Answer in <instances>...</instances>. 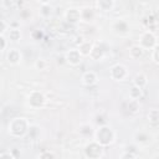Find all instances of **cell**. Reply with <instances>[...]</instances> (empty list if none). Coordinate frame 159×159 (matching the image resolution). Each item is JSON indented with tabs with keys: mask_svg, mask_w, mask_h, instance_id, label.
I'll return each instance as SVG.
<instances>
[{
	"mask_svg": "<svg viewBox=\"0 0 159 159\" xmlns=\"http://www.w3.org/2000/svg\"><path fill=\"white\" fill-rule=\"evenodd\" d=\"M113 140H114V132L111 127L107 125L99 127L94 133V142H97L102 147L109 145Z\"/></svg>",
	"mask_w": 159,
	"mask_h": 159,
	"instance_id": "1",
	"label": "cell"
},
{
	"mask_svg": "<svg viewBox=\"0 0 159 159\" xmlns=\"http://www.w3.org/2000/svg\"><path fill=\"white\" fill-rule=\"evenodd\" d=\"M27 120L25 118H14L9 123V133H11L14 137H21L27 130Z\"/></svg>",
	"mask_w": 159,
	"mask_h": 159,
	"instance_id": "2",
	"label": "cell"
},
{
	"mask_svg": "<svg viewBox=\"0 0 159 159\" xmlns=\"http://www.w3.org/2000/svg\"><path fill=\"white\" fill-rule=\"evenodd\" d=\"M143 50H148V48H154L158 46V41H157V36L154 32L152 31H145L140 35L139 37V43H138Z\"/></svg>",
	"mask_w": 159,
	"mask_h": 159,
	"instance_id": "3",
	"label": "cell"
},
{
	"mask_svg": "<svg viewBox=\"0 0 159 159\" xmlns=\"http://www.w3.org/2000/svg\"><path fill=\"white\" fill-rule=\"evenodd\" d=\"M84 153H86V155H87L89 159H98V158L102 155V153H103V147L99 145L97 142L93 140L91 144H88V145L86 147Z\"/></svg>",
	"mask_w": 159,
	"mask_h": 159,
	"instance_id": "4",
	"label": "cell"
},
{
	"mask_svg": "<svg viewBox=\"0 0 159 159\" xmlns=\"http://www.w3.org/2000/svg\"><path fill=\"white\" fill-rule=\"evenodd\" d=\"M109 75H111V77H112L114 81H123V80L127 77L128 71H127L125 66H123V65H120V63H117V65H114V66L111 68Z\"/></svg>",
	"mask_w": 159,
	"mask_h": 159,
	"instance_id": "5",
	"label": "cell"
},
{
	"mask_svg": "<svg viewBox=\"0 0 159 159\" xmlns=\"http://www.w3.org/2000/svg\"><path fill=\"white\" fill-rule=\"evenodd\" d=\"M65 61H66L68 65H71V66H77V65L81 63L82 56H81V53L78 52L77 48H72V50H70V51L66 52V55H65Z\"/></svg>",
	"mask_w": 159,
	"mask_h": 159,
	"instance_id": "6",
	"label": "cell"
},
{
	"mask_svg": "<svg viewBox=\"0 0 159 159\" xmlns=\"http://www.w3.org/2000/svg\"><path fill=\"white\" fill-rule=\"evenodd\" d=\"M65 17H66V20H67L68 22H72V24L80 21V20H81L80 9H76V7H70V9H67L66 12H65Z\"/></svg>",
	"mask_w": 159,
	"mask_h": 159,
	"instance_id": "7",
	"label": "cell"
},
{
	"mask_svg": "<svg viewBox=\"0 0 159 159\" xmlns=\"http://www.w3.org/2000/svg\"><path fill=\"white\" fill-rule=\"evenodd\" d=\"M9 63L11 65H17L21 61V52L17 48H10L7 51V56H6Z\"/></svg>",
	"mask_w": 159,
	"mask_h": 159,
	"instance_id": "8",
	"label": "cell"
},
{
	"mask_svg": "<svg viewBox=\"0 0 159 159\" xmlns=\"http://www.w3.org/2000/svg\"><path fill=\"white\" fill-rule=\"evenodd\" d=\"M82 83L83 84H86V86H92V84H94L96 82H97V75H96V72H93V71H87V72H84L83 75H82Z\"/></svg>",
	"mask_w": 159,
	"mask_h": 159,
	"instance_id": "9",
	"label": "cell"
},
{
	"mask_svg": "<svg viewBox=\"0 0 159 159\" xmlns=\"http://www.w3.org/2000/svg\"><path fill=\"white\" fill-rule=\"evenodd\" d=\"M35 96H36V98H34L31 94L29 96V102H30V104H31L32 107H35V108L42 107V104L45 103V97H43V94L40 93V92H35Z\"/></svg>",
	"mask_w": 159,
	"mask_h": 159,
	"instance_id": "10",
	"label": "cell"
},
{
	"mask_svg": "<svg viewBox=\"0 0 159 159\" xmlns=\"http://www.w3.org/2000/svg\"><path fill=\"white\" fill-rule=\"evenodd\" d=\"M96 5L102 11H111L116 6V2L113 0H98L96 1Z\"/></svg>",
	"mask_w": 159,
	"mask_h": 159,
	"instance_id": "11",
	"label": "cell"
},
{
	"mask_svg": "<svg viewBox=\"0 0 159 159\" xmlns=\"http://www.w3.org/2000/svg\"><path fill=\"white\" fill-rule=\"evenodd\" d=\"M92 43L89 42V41H82L81 42V45H80V47L77 48L78 50V52L81 53V56L83 57V56H89V53H91V51H92Z\"/></svg>",
	"mask_w": 159,
	"mask_h": 159,
	"instance_id": "12",
	"label": "cell"
},
{
	"mask_svg": "<svg viewBox=\"0 0 159 159\" xmlns=\"http://www.w3.org/2000/svg\"><path fill=\"white\" fill-rule=\"evenodd\" d=\"M133 84L135 86V87H138V88H143L145 84H147V76L144 75V73H138V75H135V77H134V80H133Z\"/></svg>",
	"mask_w": 159,
	"mask_h": 159,
	"instance_id": "13",
	"label": "cell"
},
{
	"mask_svg": "<svg viewBox=\"0 0 159 159\" xmlns=\"http://www.w3.org/2000/svg\"><path fill=\"white\" fill-rule=\"evenodd\" d=\"M143 52H144V50L139 45H133L129 48V56L132 58H139V57H142L143 56Z\"/></svg>",
	"mask_w": 159,
	"mask_h": 159,
	"instance_id": "14",
	"label": "cell"
},
{
	"mask_svg": "<svg viewBox=\"0 0 159 159\" xmlns=\"http://www.w3.org/2000/svg\"><path fill=\"white\" fill-rule=\"evenodd\" d=\"M21 37V31L17 27H10L9 30V39L11 41H19Z\"/></svg>",
	"mask_w": 159,
	"mask_h": 159,
	"instance_id": "15",
	"label": "cell"
},
{
	"mask_svg": "<svg viewBox=\"0 0 159 159\" xmlns=\"http://www.w3.org/2000/svg\"><path fill=\"white\" fill-rule=\"evenodd\" d=\"M140 97H142V89L135 87V86H133L129 89V98L133 99V101H138Z\"/></svg>",
	"mask_w": 159,
	"mask_h": 159,
	"instance_id": "16",
	"label": "cell"
},
{
	"mask_svg": "<svg viewBox=\"0 0 159 159\" xmlns=\"http://www.w3.org/2000/svg\"><path fill=\"white\" fill-rule=\"evenodd\" d=\"M148 118H149V122L153 123V124H157L158 123V119H159V112L158 109H152L148 114Z\"/></svg>",
	"mask_w": 159,
	"mask_h": 159,
	"instance_id": "17",
	"label": "cell"
},
{
	"mask_svg": "<svg viewBox=\"0 0 159 159\" xmlns=\"http://www.w3.org/2000/svg\"><path fill=\"white\" fill-rule=\"evenodd\" d=\"M46 66H47V63H46V61H45L43 58H39V60H36V62H35L36 70H45Z\"/></svg>",
	"mask_w": 159,
	"mask_h": 159,
	"instance_id": "18",
	"label": "cell"
},
{
	"mask_svg": "<svg viewBox=\"0 0 159 159\" xmlns=\"http://www.w3.org/2000/svg\"><path fill=\"white\" fill-rule=\"evenodd\" d=\"M7 29H9V24L5 20L0 19V35H4L5 31H7Z\"/></svg>",
	"mask_w": 159,
	"mask_h": 159,
	"instance_id": "19",
	"label": "cell"
},
{
	"mask_svg": "<svg viewBox=\"0 0 159 159\" xmlns=\"http://www.w3.org/2000/svg\"><path fill=\"white\" fill-rule=\"evenodd\" d=\"M128 107H129V109H130L132 112H137V109L139 108L138 101H133V99H130L129 103H128Z\"/></svg>",
	"mask_w": 159,
	"mask_h": 159,
	"instance_id": "20",
	"label": "cell"
},
{
	"mask_svg": "<svg viewBox=\"0 0 159 159\" xmlns=\"http://www.w3.org/2000/svg\"><path fill=\"white\" fill-rule=\"evenodd\" d=\"M39 159H55V155H53V153H51V152H43V153H41V155L39 157Z\"/></svg>",
	"mask_w": 159,
	"mask_h": 159,
	"instance_id": "21",
	"label": "cell"
},
{
	"mask_svg": "<svg viewBox=\"0 0 159 159\" xmlns=\"http://www.w3.org/2000/svg\"><path fill=\"white\" fill-rule=\"evenodd\" d=\"M152 51H153V52H152L153 62H154V63H158V62H159V61H158V46H157V47H154Z\"/></svg>",
	"mask_w": 159,
	"mask_h": 159,
	"instance_id": "22",
	"label": "cell"
},
{
	"mask_svg": "<svg viewBox=\"0 0 159 159\" xmlns=\"http://www.w3.org/2000/svg\"><path fill=\"white\" fill-rule=\"evenodd\" d=\"M120 159H135V158H134V155H133L132 153L125 152V153H123V154L120 155Z\"/></svg>",
	"mask_w": 159,
	"mask_h": 159,
	"instance_id": "23",
	"label": "cell"
},
{
	"mask_svg": "<svg viewBox=\"0 0 159 159\" xmlns=\"http://www.w3.org/2000/svg\"><path fill=\"white\" fill-rule=\"evenodd\" d=\"M6 47V40L4 39L2 35H0V52Z\"/></svg>",
	"mask_w": 159,
	"mask_h": 159,
	"instance_id": "24",
	"label": "cell"
},
{
	"mask_svg": "<svg viewBox=\"0 0 159 159\" xmlns=\"http://www.w3.org/2000/svg\"><path fill=\"white\" fill-rule=\"evenodd\" d=\"M0 159H12V157L9 153H4V154L0 155Z\"/></svg>",
	"mask_w": 159,
	"mask_h": 159,
	"instance_id": "25",
	"label": "cell"
},
{
	"mask_svg": "<svg viewBox=\"0 0 159 159\" xmlns=\"http://www.w3.org/2000/svg\"><path fill=\"white\" fill-rule=\"evenodd\" d=\"M154 159H158V155H155V157H154Z\"/></svg>",
	"mask_w": 159,
	"mask_h": 159,
	"instance_id": "26",
	"label": "cell"
}]
</instances>
